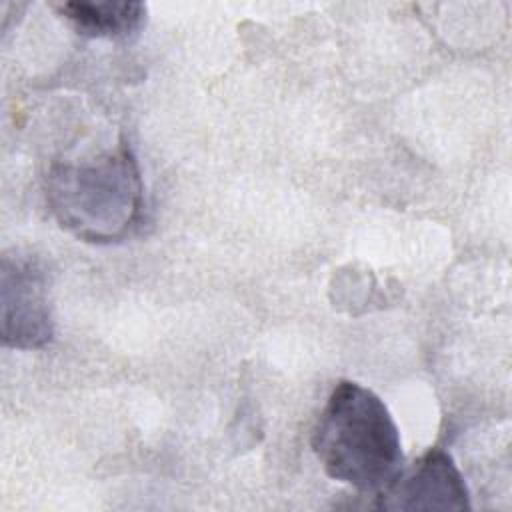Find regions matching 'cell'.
Instances as JSON below:
<instances>
[{"mask_svg": "<svg viewBox=\"0 0 512 512\" xmlns=\"http://www.w3.org/2000/svg\"><path fill=\"white\" fill-rule=\"evenodd\" d=\"M0 334L2 344L16 350L44 348L54 336L48 280L40 264L32 258H2Z\"/></svg>", "mask_w": 512, "mask_h": 512, "instance_id": "obj_3", "label": "cell"}, {"mask_svg": "<svg viewBox=\"0 0 512 512\" xmlns=\"http://www.w3.org/2000/svg\"><path fill=\"white\" fill-rule=\"evenodd\" d=\"M310 442L322 470L358 492L376 494L404 462L390 410L378 394L352 380L332 388Z\"/></svg>", "mask_w": 512, "mask_h": 512, "instance_id": "obj_2", "label": "cell"}, {"mask_svg": "<svg viewBox=\"0 0 512 512\" xmlns=\"http://www.w3.org/2000/svg\"><path fill=\"white\" fill-rule=\"evenodd\" d=\"M58 14L64 16L72 28L88 38L124 40L140 32L146 24L148 8L142 2H94V0H72L56 6Z\"/></svg>", "mask_w": 512, "mask_h": 512, "instance_id": "obj_5", "label": "cell"}, {"mask_svg": "<svg viewBox=\"0 0 512 512\" xmlns=\"http://www.w3.org/2000/svg\"><path fill=\"white\" fill-rule=\"evenodd\" d=\"M46 200L58 224L78 240L112 244L128 238L144 212V182L126 142L88 158L54 162Z\"/></svg>", "mask_w": 512, "mask_h": 512, "instance_id": "obj_1", "label": "cell"}, {"mask_svg": "<svg viewBox=\"0 0 512 512\" xmlns=\"http://www.w3.org/2000/svg\"><path fill=\"white\" fill-rule=\"evenodd\" d=\"M380 510H470V494L452 456L430 448L376 494Z\"/></svg>", "mask_w": 512, "mask_h": 512, "instance_id": "obj_4", "label": "cell"}]
</instances>
